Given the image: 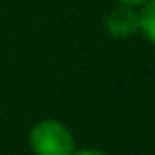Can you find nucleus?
Here are the masks:
<instances>
[{
  "label": "nucleus",
  "mask_w": 155,
  "mask_h": 155,
  "mask_svg": "<svg viewBox=\"0 0 155 155\" xmlns=\"http://www.w3.org/2000/svg\"><path fill=\"white\" fill-rule=\"evenodd\" d=\"M27 148L31 155H73L78 143L68 124L53 116H44L29 126Z\"/></svg>",
  "instance_id": "nucleus-1"
},
{
  "label": "nucleus",
  "mask_w": 155,
  "mask_h": 155,
  "mask_svg": "<svg viewBox=\"0 0 155 155\" xmlns=\"http://www.w3.org/2000/svg\"><path fill=\"white\" fill-rule=\"evenodd\" d=\"M104 31L111 39H131L138 34V7L131 5H116L104 17Z\"/></svg>",
  "instance_id": "nucleus-2"
},
{
  "label": "nucleus",
  "mask_w": 155,
  "mask_h": 155,
  "mask_svg": "<svg viewBox=\"0 0 155 155\" xmlns=\"http://www.w3.org/2000/svg\"><path fill=\"white\" fill-rule=\"evenodd\" d=\"M138 34L155 46V0H145L138 7Z\"/></svg>",
  "instance_id": "nucleus-3"
},
{
  "label": "nucleus",
  "mask_w": 155,
  "mask_h": 155,
  "mask_svg": "<svg viewBox=\"0 0 155 155\" xmlns=\"http://www.w3.org/2000/svg\"><path fill=\"white\" fill-rule=\"evenodd\" d=\"M73 155H111V153H107L102 148H75Z\"/></svg>",
  "instance_id": "nucleus-4"
},
{
  "label": "nucleus",
  "mask_w": 155,
  "mask_h": 155,
  "mask_svg": "<svg viewBox=\"0 0 155 155\" xmlns=\"http://www.w3.org/2000/svg\"><path fill=\"white\" fill-rule=\"evenodd\" d=\"M116 5H131V7H140L145 0H114Z\"/></svg>",
  "instance_id": "nucleus-5"
}]
</instances>
